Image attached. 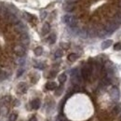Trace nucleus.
Instances as JSON below:
<instances>
[{
	"mask_svg": "<svg viewBox=\"0 0 121 121\" xmlns=\"http://www.w3.org/2000/svg\"><path fill=\"white\" fill-rule=\"evenodd\" d=\"M49 30H50V25H49V23L45 22V23L43 24V27H42V35H45L47 34H48Z\"/></svg>",
	"mask_w": 121,
	"mask_h": 121,
	"instance_id": "9d476101",
	"label": "nucleus"
},
{
	"mask_svg": "<svg viewBox=\"0 0 121 121\" xmlns=\"http://www.w3.org/2000/svg\"><path fill=\"white\" fill-rule=\"evenodd\" d=\"M10 101H11V97L10 96H5L3 98V102L4 103H9Z\"/></svg>",
	"mask_w": 121,
	"mask_h": 121,
	"instance_id": "393cba45",
	"label": "nucleus"
},
{
	"mask_svg": "<svg viewBox=\"0 0 121 121\" xmlns=\"http://www.w3.org/2000/svg\"><path fill=\"white\" fill-rule=\"evenodd\" d=\"M112 44H113V40L107 39V40L104 41V42L102 43V48H103V49H106V48H108Z\"/></svg>",
	"mask_w": 121,
	"mask_h": 121,
	"instance_id": "f8f14e48",
	"label": "nucleus"
},
{
	"mask_svg": "<svg viewBox=\"0 0 121 121\" xmlns=\"http://www.w3.org/2000/svg\"><path fill=\"white\" fill-rule=\"evenodd\" d=\"M60 47L65 48V49H67V48H69V44H67V43H60Z\"/></svg>",
	"mask_w": 121,
	"mask_h": 121,
	"instance_id": "7c9ffc66",
	"label": "nucleus"
},
{
	"mask_svg": "<svg viewBox=\"0 0 121 121\" xmlns=\"http://www.w3.org/2000/svg\"><path fill=\"white\" fill-rule=\"evenodd\" d=\"M23 72H24V69H23V68H20V69L18 70V72H17V76H18V77L21 76L23 74Z\"/></svg>",
	"mask_w": 121,
	"mask_h": 121,
	"instance_id": "bb28decb",
	"label": "nucleus"
},
{
	"mask_svg": "<svg viewBox=\"0 0 121 121\" xmlns=\"http://www.w3.org/2000/svg\"><path fill=\"white\" fill-rule=\"evenodd\" d=\"M91 73H92V68L90 64H86L83 66L82 70H81V76L83 77V79L85 80H88L90 79V77L91 76Z\"/></svg>",
	"mask_w": 121,
	"mask_h": 121,
	"instance_id": "f03ea898",
	"label": "nucleus"
},
{
	"mask_svg": "<svg viewBox=\"0 0 121 121\" xmlns=\"http://www.w3.org/2000/svg\"><path fill=\"white\" fill-rule=\"evenodd\" d=\"M77 58H78V56H77V54H76V53H71L68 56V60H70V61H75V60H76Z\"/></svg>",
	"mask_w": 121,
	"mask_h": 121,
	"instance_id": "a211bd4d",
	"label": "nucleus"
},
{
	"mask_svg": "<svg viewBox=\"0 0 121 121\" xmlns=\"http://www.w3.org/2000/svg\"><path fill=\"white\" fill-rule=\"evenodd\" d=\"M61 91H62V87H60V88H58V90L56 91L55 94H56L57 96H59V95H60V94H61Z\"/></svg>",
	"mask_w": 121,
	"mask_h": 121,
	"instance_id": "c756f323",
	"label": "nucleus"
},
{
	"mask_svg": "<svg viewBox=\"0 0 121 121\" xmlns=\"http://www.w3.org/2000/svg\"><path fill=\"white\" fill-rule=\"evenodd\" d=\"M35 67H36V68H38V69H44V68H45V65H44L43 63H39V64H35Z\"/></svg>",
	"mask_w": 121,
	"mask_h": 121,
	"instance_id": "c85d7f7f",
	"label": "nucleus"
},
{
	"mask_svg": "<svg viewBox=\"0 0 121 121\" xmlns=\"http://www.w3.org/2000/svg\"><path fill=\"white\" fill-rule=\"evenodd\" d=\"M56 76V72H51L50 73V75L48 76V77H53V76Z\"/></svg>",
	"mask_w": 121,
	"mask_h": 121,
	"instance_id": "2f4dec72",
	"label": "nucleus"
},
{
	"mask_svg": "<svg viewBox=\"0 0 121 121\" xmlns=\"http://www.w3.org/2000/svg\"><path fill=\"white\" fill-rule=\"evenodd\" d=\"M62 55H63V52L61 49H57L55 51V54H54L55 58H60V57H62Z\"/></svg>",
	"mask_w": 121,
	"mask_h": 121,
	"instance_id": "aec40b11",
	"label": "nucleus"
},
{
	"mask_svg": "<svg viewBox=\"0 0 121 121\" xmlns=\"http://www.w3.org/2000/svg\"><path fill=\"white\" fill-rule=\"evenodd\" d=\"M9 22H10L11 23H13V24H17L18 22H20L18 17H17L15 14H13V13H10V14L9 15Z\"/></svg>",
	"mask_w": 121,
	"mask_h": 121,
	"instance_id": "6e6552de",
	"label": "nucleus"
},
{
	"mask_svg": "<svg viewBox=\"0 0 121 121\" xmlns=\"http://www.w3.org/2000/svg\"><path fill=\"white\" fill-rule=\"evenodd\" d=\"M40 104H41V103H40V101H39L38 99H35V100L32 101V103H31L32 108L35 109V110H37V109L40 107Z\"/></svg>",
	"mask_w": 121,
	"mask_h": 121,
	"instance_id": "1a4fd4ad",
	"label": "nucleus"
},
{
	"mask_svg": "<svg viewBox=\"0 0 121 121\" xmlns=\"http://www.w3.org/2000/svg\"><path fill=\"white\" fill-rule=\"evenodd\" d=\"M117 28V23H115V24L110 23V24H108V25L105 27V31L108 33V34H111V33L115 32Z\"/></svg>",
	"mask_w": 121,
	"mask_h": 121,
	"instance_id": "423d86ee",
	"label": "nucleus"
},
{
	"mask_svg": "<svg viewBox=\"0 0 121 121\" xmlns=\"http://www.w3.org/2000/svg\"><path fill=\"white\" fill-rule=\"evenodd\" d=\"M23 15H24V17H26L27 21H29V22H31L33 19H35V16L31 15V14H29V13H27V12H24V13H23Z\"/></svg>",
	"mask_w": 121,
	"mask_h": 121,
	"instance_id": "4be33fe9",
	"label": "nucleus"
},
{
	"mask_svg": "<svg viewBox=\"0 0 121 121\" xmlns=\"http://www.w3.org/2000/svg\"><path fill=\"white\" fill-rule=\"evenodd\" d=\"M62 22L64 23H66L69 27L74 28L76 25V19L74 16L70 15V14H66L62 17Z\"/></svg>",
	"mask_w": 121,
	"mask_h": 121,
	"instance_id": "f257e3e1",
	"label": "nucleus"
},
{
	"mask_svg": "<svg viewBox=\"0 0 121 121\" xmlns=\"http://www.w3.org/2000/svg\"><path fill=\"white\" fill-rule=\"evenodd\" d=\"M113 115L114 116H117V115H118L119 113L121 112V105L119 104H117V105H116L114 108H113Z\"/></svg>",
	"mask_w": 121,
	"mask_h": 121,
	"instance_id": "dca6fc26",
	"label": "nucleus"
},
{
	"mask_svg": "<svg viewBox=\"0 0 121 121\" xmlns=\"http://www.w3.org/2000/svg\"><path fill=\"white\" fill-rule=\"evenodd\" d=\"M75 3H73V2H69V1H67L66 3H64L63 4V9L65 10V11H68V12H70V11H72L74 9H75Z\"/></svg>",
	"mask_w": 121,
	"mask_h": 121,
	"instance_id": "39448f33",
	"label": "nucleus"
},
{
	"mask_svg": "<svg viewBox=\"0 0 121 121\" xmlns=\"http://www.w3.org/2000/svg\"><path fill=\"white\" fill-rule=\"evenodd\" d=\"M29 121H37V119H36V117H32Z\"/></svg>",
	"mask_w": 121,
	"mask_h": 121,
	"instance_id": "72a5a7b5",
	"label": "nucleus"
},
{
	"mask_svg": "<svg viewBox=\"0 0 121 121\" xmlns=\"http://www.w3.org/2000/svg\"><path fill=\"white\" fill-rule=\"evenodd\" d=\"M46 17H47V12L44 11V10H42V11L40 12V19H41V20H44Z\"/></svg>",
	"mask_w": 121,
	"mask_h": 121,
	"instance_id": "cd10ccee",
	"label": "nucleus"
},
{
	"mask_svg": "<svg viewBox=\"0 0 121 121\" xmlns=\"http://www.w3.org/2000/svg\"><path fill=\"white\" fill-rule=\"evenodd\" d=\"M16 31H18L19 33H23L25 31V26L22 23V22H18L15 26Z\"/></svg>",
	"mask_w": 121,
	"mask_h": 121,
	"instance_id": "ddd939ff",
	"label": "nucleus"
},
{
	"mask_svg": "<svg viewBox=\"0 0 121 121\" xmlns=\"http://www.w3.org/2000/svg\"><path fill=\"white\" fill-rule=\"evenodd\" d=\"M66 75L65 74H61V75H60L59 76V77H58V80H59V82H60V84H63L65 81H66Z\"/></svg>",
	"mask_w": 121,
	"mask_h": 121,
	"instance_id": "f3484780",
	"label": "nucleus"
},
{
	"mask_svg": "<svg viewBox=\"0 0 121 121\" xmlns=\"http://www.w3.org/2000/svg\"><path fill=\"white\" fill-rule=\"evenodd\" d=\"M22 43L25 46L29 44V37H28V35L26 33H23L22 35Z\"/></svg>",
	"mask_w": 121,
	"mask_h": 121,
	"instance_id": "9b49d317",
	"label": "nucleus"
},
{
	"mask_svg": "<svg viewBox=\"0 0 121 121\" xmlns=\"http://www.w3.org/2000/svg\"><path fill=\"white\" fill-rule=\"evenodd\" d=\"M14 53L19 57H23V55L25 54V48L21 45L16 46L14 48Z\"/></svg>",
	"mask_w": 121,
	"mask_h": 121,
	"instance_id": "20e7f679",
	"label": "nucleus"
},
{
	"mask_svg": "<svg viewBox=\"0 0 121 121\" xmlns=\"http://www.w3.org/2000/svg\"><path fill=\"white\" fill-rule=\"evenodd\" d=\"M18 105H20V101L16 100L15 102H14V106H18Z\"/></svg>",
	"mask_w": 121,
	"mask_h": 121,
	"instance_id": "473e14b6",
	"label": "nucleus"
},
{
	"mask_svg": "<svg viewBox=\"0 0 121 121\" xmlns=\"http://www.w3.org/2000/svg\"><path fill=\"white\" fill-rule=\"evenodd\" d=\"M120 121H121V117H120Z\"/></svg>",
	"mask_w": 121,
	"mask_h": 121,
	"instance_id": "c9c22d12",
	"label": "nucleus"
},
{
	"mask_svg": "<svg viewBox=\"0 0 121 121\" xmlns=\"http://www.w3.org/2000/svg\"><path fill=\"white\" fill-rule=\"evenodd\" d=\"M46 89L48 90V91H54L57 89V84L53 81H50V82H48L46 84Z\"/></svg>",
	"mask_w": 121,
	"mask_h": 121,
	"instance_id": "0eeeda50",
	"label": "nucleus"
},
{
	"mask_svg": "<svg viewBox=\"0 0 121 121\" xmlns=\"http://www.w3.org/2000/svg\"><path fill=\"white\" fill-rule=\"evenodd\" d=\"M18 89L21 91V92H22V93H25V92L27 91V86H26V84H25V83H23V82H21V83L18 85Z\"/></svg>",
	"mask_w": 121,
	"mask_h": 121,
	"instance_id": "4468645a",
	"label": "nucleus"
},
{
	"mask_svg": "<svg viewBox=\"0 0 121 121\" xmlns=\"http://www.w3.org/2000/svg\"><path fill=\"white\" fill-rule=\"evenodd\" d=\"M110 95H111V98L113 99V101L117 102L119 100V98H120V91L117 88L114 87L110 91Z\"/></svg>",
	"mask_w": 121,
	"mask_h": 121,
	"instance_id": "7ed1b4c3",
	"label": "nucleus"
},
{
	"mask_svg": "<svg viewBox=\"0 0 121 121\" xmlns=\"http://www.w3.org/2000/svg\"><path fill=\"white\" fill-rule=\"evenodd\" d=\"M116 22H117V25L121 23V13H119L118 15L116 17Z\"/></svg>",
	"mask_w": 121,
	"mask_h": 121,
	"instance_id": "b1692460",
	"label": "nucleus"
},
{
	"mask_svg": "<svg viewBox=\"0 0 121 121\" xmlns=\"http://www.w3.org/2000/svg\"><path fill=\"white\" fill-rule=\"evenodd\" d=\"M34 52H35V56H41L42 53H43V48L42 47H37V48H35Z\"/></svg>",
	"mask_w": 121,
	"mask_h": 121,
	"instance_id": "2eb2a0df",
	"label": "nucleus"
},
{
	"mask_svg": "<svg viewBox=\"0 0 121 121\" xmlns=\"http://www.w3.org/2000/svg\"><path fill=\"white\" fill-rule=\"evenodd\" d=\"M114 49L115 50H121V42H118L114 45Z\"/></svg>",
	"mask_w": 121,
	"mask_h": 121,
	"instance_id": "5701e85b",
	"label": "nucleus"
},
{
	"mask_svg": "<svg viewBox=\"0 0 121 121\" xmlns=\"http://www.w3.org/2000/svg\"><path fill=\"white\" fill-rule=\"evenodd\" d=\"M17 62H18V64H20V65H22V64H24V62H25V60H24L22 57H20V59H18Z\"/></svg>",
	"mask_w": 121,
	"mask_h": 121,
	"instance_id": "a878e982",
	"label": "nucleus"
},
{
	"mask_svg": "<svg viewBox=\"0 0 121 121\" xmlns=\"http://www.w3.org/2000/svg\"><path fill=\"white\" fill-rule=\"evenodd\" d=\"M17 118H18L17 114L12 113V114H10V115H9V121H16Z\"/></svg>",
	"mask_w": 121,
	"mask_h": 121,
	"instance_id": "412c9836",
	"label": "nucleus"
},
{
	"mask_svg": "<svg viewBox=\"0 0 121 121\" xmlns=\"http://www.w3.org/2000/svg\"><path fill=\"white\" fill-rule=\"evenodd\" d=\"M119 6H120V7H121V2H120V4H119Z\"/></svg>",
	"mask_w": 121,
	"mask_h": 121,
	"instance_id": "f704fd0d",
	"label": "nucleus"
},
{
	"mask_svg": "<svg viewBox=\"0 0 121 121\" xmlns=\"http://www.w3.org/2000/svg\"><path fill=\"white\" fill-rule=\"evenodd\" d=\"M55 41H56V35L55 34H51L49 35V37H48V42L50 44H54Z\"/></svg>",
	"mask_w": 121,
	"mask_h": 121,
	"instance_id": "6ab92c4d",
	"label": "nucleus"
}]
</instances>
